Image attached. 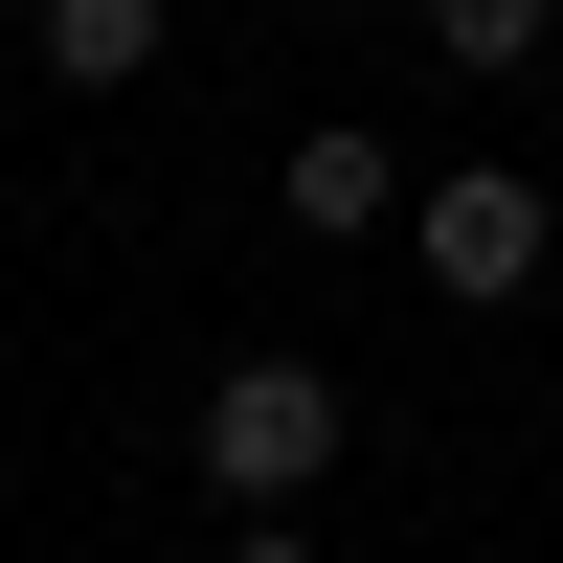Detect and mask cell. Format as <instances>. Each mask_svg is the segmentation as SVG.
<instances>
[{
    "label": "cell",
    "instance_id": "3957f363",
    "mask_svg": "<svg viewBox=\"0 0 563 563\" xmlns=\"http://www.w3.org/2000/svg\"><path fill=\"white\" fill-rule=\"evenodd\" d=\"M271 203H294L316 249H361V225L406 203V158H384V135H361V113H316V135H294V180H271Z\"/></svg>",
    "mask_w": 563,
    "mask_h": 563
},
{
    "label": "cell",
    "instance_id": "7a4b0ae2",
    "mask_svg": "<svg viewBox=\"0 0 563 563\" xmlns=\"http://www.w3.org/2000/svg\"><path fill=\"white\" fill-rule=\"evenodd\" d=\"M541 249H563V203H541L519 158H451V180H429V294H451V316H519Z\"/></svg>",
    "mask_w": 563,
    "mask_h": 563
},
{
    "label": "cell",
    "instance_id": "6da1fadb",
    "mask_svg": "<svg viewBox=\"0 0 563 563\" xmlns=\"http://www.w3.org/2000/svg\"><path fill=\"white\" fill-rule=\"evenodd\" d=\"M180 451H203V496H225V519H294V496L339 474V361L249 339V361L203 384V429H180Z\"/></svg>",
    "mask_w": 563,
    "mask_h": 563
},
{
    "label": "cell",
    "instance_id": "8992f818",
    "mask_svg": "<svg viewBox=\"0 0 563 563\" xmlns=\"http://www.w3.org/2000/svg\"><path fill=\"white\" fill-rule=\"evenodd\" d=\"M225 563H316V541H294V519H225Z\"/></svg>",
    "mask_w": 563,
    "mask_h": 563
},
{
    "label": "cell",
    "instance_id": "52a82bcc",
    "mask_svg": "<svg viewBox=\"0 0 563 563\" xmlns=\"http://www.w3.org/2000/svg\"><path fill=\"white\" fill-rule=\"evenodd\" d=\"M0 23H23V0H0Z\"/></svg>",
    "mask_w": 563,
    "mask_h": 563
},
{
    "label": "cell",
    "instance_id": "277c9868",
    "mask_svg": "<svg viewBox=\"0 0 563 563\" xmlns=\"http://www.w3.org/2000/svg\"><path fill=\"white\" fill-rule=\"evenodd\" d=\"M23 45H45V90H135L180 45V0H23Z\"/></svg>",
    "mask_w": 563,
    "mask_h": 563
},
{
    "label": "cell",
    "instance_id": "5b68a950",
    "mask_svg": "<svg viewBox=\"0 0 563 563\" xmlns=\"http://www.w3.org/2000/svg\"><path fill=\"white\" fill-rule=\"evenodd\" d=\"M541 23H563V0H429V68L496 90V68H541Z\"/></svg>",
    "mask_w": 563,
    "mask_h": 563
}]
</instances>
